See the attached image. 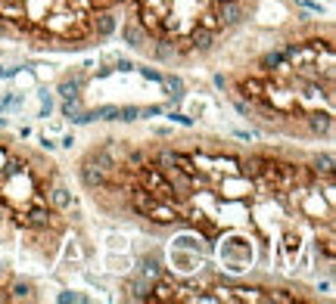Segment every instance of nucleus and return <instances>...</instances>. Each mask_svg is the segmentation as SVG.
<instances>
[{"mask_svg":"<svg viewBox=\"0 0 336 304\" xmlns=\"http://www.w3.org/2000/svg\"><path fill=\"white\" fill-rule=\"evenodd\" d=\"M81 202L162 245L174 273L308 283L336 267L330 146L243 143L209 131H100L72 165Z\"/></svg>","mask_w":336,"mask_h":304,"instance_id":"f257e3e1","label":"nucleus"},{"mask_svg":"<svg viewBox=\"0 0 336 304\" xmlns=\"http://www.w3.org/2000/svg\"><path fill=\"white\" fill-rule=\"evenodd\" d=\"M215 84L261 137L330 146L336 128V34L330 19H289L234 56Z\"/></svg>","mask_w":336,"mask_h":304,"instance_id":"f03ea898","label":"nucleus"},{"mask_svg":"<svg viewBox=\"0 0 336 304\" xmlns=\"http://www.w3.org/2000/svg\"><path fill=\"white\" fill-rule=\"evenodd\" d=\"M84 202L53 156L0 128V242L37 264H56L84 233Z\"/></svg>","mask_w":336,"mask_h":304,"instance_id":"7ed1b4c3","label":"nucleus"},{"mask_svg":"<svg viewBox=\"0 0 336 304\" xmlns=\"http://www.w3.org/2000/svg\"><path fill=\"white\" fill-rule=\"evenodd\" d=\"M265 0H128L116 44L184 71L218 62L258 19Z\"/></svg>","mask_w":336,"mask_h":304,"instance_id":"20e7f679","label":"nucleus"},{"mask_svg":"<svg viewBox=\"0 0 336 304\" xmlns=\"http://www.w3.org/2000/svg\"><path fill=\"white\" fill-rule=\"evenodd\" d=\"M184 96L181 71L153 65L140 56H103L75 65L59 78L62 112L72 121H140L171 109Z\"/></svg>","mask_w":336,"mask_h":304,"instance_id":"39448f33","label":"nucleus"},{"mask_svg":"<svg viewBox=\"0 0 336 304\" xmlns=\"http://www.w3.org/2000/svg\"><path fill=\"white\" fill-rule=\"evenodd\" d=\"M128 0H0V44L91 53L116 44Z\"/></svg>","mask_w":336,"mask_h":304,"instance_id":"423d86ee","label":"nucleus"},{"mask_svg":"<svg viewBox=\"0 0 336 304\" xmlns=\"http://www.w3.org/2000/svg\"><path fill=\"white\" fill-rule=\"evenodd\" d=\"M125 298L131 301H321V289L308 283H274V280H249L231 276L212 267H196L187 273H174L162 264L137 267L134 280L125 286Z\"/></svg>","mask_w":336,"mask_h":304,"instance_id":"0eeeda50","label":"nucleus"},{"mask_svg":"<svg viewBox=\"0 0 336 304\" xmlns=\"http://www.w3.org/2000/svg\"><path fill=\"white\" fill-rule=\"evenodd\" d=\"M0 301H41V286L0 255Z\"/></svg>","mask_w":336,"mask_h":304,"instance_id":"6e6552de","label":"nucleus"}]
</instances>
